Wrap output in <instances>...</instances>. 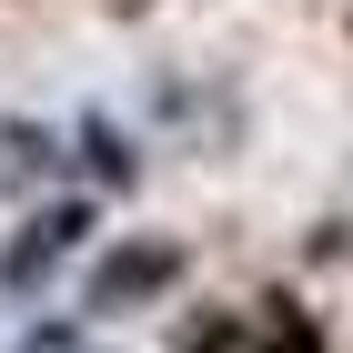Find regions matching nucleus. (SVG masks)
I'll return each mask as SVG.
<instances>
[{
    "label": "nucleus",
    "mask_w": 353,
    "mask_h": 353,
    "mask_svg": "<svg viewBox=\"0 0 353 353\" xmlns=\"http://www.w3.org/2000/svg\"><path fill=\"white\" fill-rule=\"evenodd\" d=\"M141 132L182 141L192 162H232V141L252 132V101L232 71H202V61H162L141 81Z\"/></svg>",
    "instance_id": "nucleus-1"
},
{
    "label": "nucleus",
    "mask_w": 353,
    "mask_h": 353,
    "mask_svg": "<svg viewBox=\"0 0 353 353\" xmlns=\"http://www.w3.org/2000/svg\"><path fill=\"white\" fill-rule=\"evenodd\" d=\"M182 283H192V243L182 232H111L81 263V323L101 333V323H132V313H162Z\"/></svg>",
    "instance_id": "nucleus-2"
},
{
    "label": "nucleus",
    "mask_w": 353,
    "mask_h": 353,
    "mask_svg": "<svg viewBox=\"0 0 353 353\" xmlns=\"http://www.w3.org/2000/svg\"><path fill=\"white\" fill-rule=\"evenodd\" d=\"M91 232H101V192H51V202H30L10 232H0V303H41L61 293V272L91 263Z\"/></svg>",
    "instance_id": "nucleus-3"
},
{
    "label": "nucleus",
    "mask_w": 353,
    "mask_h": 353,
    "mask_svg": "<svg viewBox=\"0 0 353 353\" xmlns=\"http://www.w3.org/2000/svg\"><path fill=\"white\" fill-rule=\"evenodd\" d=\"M71 132V182L81 192H141V172H152V132L141 121H121V111H71L61 121Z\"/></svg>",
    "instance_id": "nucleus-4"
},
{
    "label": "nucleus",
    "mask_w": 353,
    "mask_h": 353,
    "mask_svg": "<svg viewBox=\"0 0 353 353\" xmlns=\"http://www.w3.org/2000/svg\"><path fill=\"white\" fill-rule=\"evenodd\" d=\"M0 192L21 212L51 202V192H71V132L41 121V111H0Z\"/></svg>",
    "instance_id": "nucleus-5"
},
{
    "label": "nucleus",
    "mask_w": 353,
    "mask_h": 353,
    "mask_svg": "<svg viewBox=\"0 0 353 353\" xmlns=\"http://www.w3.org/2000/svg\"><path fill=\"white\" fill-rule=\"evenodd\" d=\"M252 353H333V333L293 283H263L252 293Z\"/></svg>",
    "instance_id": "nucleus-6"
},
{
    "label": "nucleus",
    "mask_w": 353,
    "mask_h": 353,
    "mask_svg": "<svg viewBox=\"0 0 353 353\" xmlns=\"http://www.w3.org/2000/svg\"><path fill=\"white\" fill-rule=\"evenodd\" d=\"M111 10H152V0H111Z\"/></svg>",
    "instance_id": "nucleus-7"
}]
</instances>
